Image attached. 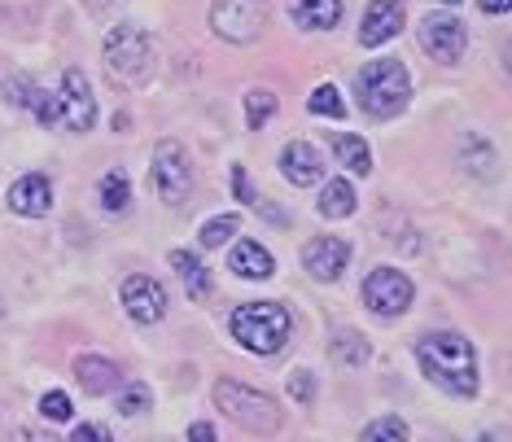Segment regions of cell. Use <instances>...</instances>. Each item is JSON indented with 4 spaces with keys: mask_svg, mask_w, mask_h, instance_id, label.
<instances>
[{
    "mask_svg": "<svg viewBox=\"0 0 512 442\" xmlns=\"http://www.w3.org/2000/svg\"><path fill=\"white\" fill-rule=\"evenodd\" d=\"M154 189L167 206H180L193 193V167L176 141H162L154 149Z\"/></svg>",
    "mask_w": 512,
    "mask_h": 442,
    "instance_id": "30bf717a",
    "label": "cell"
},
{
    "mask_svg": "<svg viewBox=\"0 0 512 442\" xmlns=\"http://www.w3.org/2000/svg\"><path fill=\"white\" fill-rule=\"evenodd\" d=\"M189 442H215V425H206V421L189 425Z\"/></svg>",
    "mask_w": 512,
    "mask_h": 442,
    "instance_id": "836d02e7",
    "label": "cell"
},
{
    "mask_svg": "<svg viewBox=\"0 0 512 442\" xmlns=\"http://www.w3.org/2000/svg\"><path fill=\"white\" fill-rule=\"evenodd\" d=\"M464 36H469V31H464V22L451 14V9H434V14H425L421 27H416V40H421V49L434 57V62H442V66L460 62Z\"/></svg>",
    "mask_w": 512,
    "mask_h": 442,
    "instance_id": "52a82bcc",
    "label": "cell"
},
{
    "mask_svg": "<svg viewBox=\"0 0 512 442\" xmlns=\"http://www.w3.org/2000/svg\"><path fill=\"white\" fill-rule=\"evenodd\" d=\"M14 442H62V438L44 434V429H14Z\"/></svg>",
    "mask_w": 512,
    "mask_h": 442,
    "instance_id": "d6a6232c",
    "label": "cell"
},
{
    "mask_svg": "<svg viewBox=\"0 0 512 442\" xmlns=\"http://www.w3.org/2000/svg\"><path fill=\"white\" fill-rule=\"evenodd\" d=\"M232 197H237V202H254V189H250V176L246 171H232Z\"/></svg>",
    "mask_w": 512,
    "mask_h": 442,
    "instance_id": "1f68e13d",
    "label": "cell"
},
{
    "mask_svg": "<svg viewBox=\"0 0 512 442\" xmlns=\"http://www.w3.org/2000/svg\"><path fill=\"white\" fill-rule=\"evenodd\" d=\"M276 106H281V101H276V92L254 88L250 97H246V123L254 127V132H259V127H267V119L276 114Z\"/></svg>",
    "mask_w": 512,
    "mask_h": 442,
    "instance_id": "4316f807",
    "label": "cell"
},
{
    "mask_svg": "<svg viewBox=\"0 0 512 442\" xmlns=\"http://www.w3.org/2000/svg\"><path fill=\"white\" fill-rule=\"evenodd\" d=\"M302 267H307L316 281H337V276L351 267V241H342V237H316V241H307V250H302Z\"/></svg>",
    "mask_w": 512,
    "mask_h": 442,
    "instance_id": "7c38bea8",
    "label": "cell"
},
{
    "mask_svg": "<svg viewBox=\"0 0 512 442\" xmlns=\"http://www.w3.org/2000/svg\"><path fill=\"white\" fill-rule=\"evenodd\" d=\"M119 302H123V311L136 324H158L162 316H167V289H162L154 276H145V272L127 276V281L119 285Z\"/></svg>",
    "mask_w": 512,
    "mask_h": 442,
    "instance_id": "8fae6325",
    "label": "cell"
},
{
    "mask_svg": "<svg viewBox=\"0 0 512 442\" xmlns=\"http://www.w3.org/2000/svg\"><path fill=\"white\" fill-rule=\"evenodd\" d=\"M127 202H132V176H127L123 167H114L106 180H101V206H106L110 215L127 211Z\"/></svg>",
    "mask_w": 512,
    "mask_h": 442,
    "instance_id": "603a6c76",
    "label": "cell"
},
{
    "mask_svg": "<svg viewBox=\"0 0 512 442\" xmlns=\"http://www.w3.org/2000/svg\"><path fill=\"white\" fill-rule=\"evenodd\" d=\"M267 27V0H215L211 5V31L228 44H250Z\"/></svg>",
    "mask_w": 512,
    "mask_h": 442,
    "instance_id": "8992f818",
    "label": "cell"
},
{
    "mask_svg": "<svg viewBox=\"0 0 512 442\" xmlns=\"http://www.w3.org/2000/svg\"><path fill=\"white\" fill-rule=\"evenodd\" d=\"M101 57H106V71L114 84H145L149 66H154V44H149L141 27L119 22L101 44Z\"/></svg>",
    "mask_w": 512,
    "mask_h": 442,
    "instance_id": "5b68a950",
    "label": "cell"
},
{
    "mask_svg": "<svg viewBox=\"0 0 512 442\" xmlns=\"http://www.w3.org/2000/svg\"><path fill=\"white\" fill-rule=\"evenodd\" d=\"M237 228H241V215L237 211L215 215V219H206V224H202L197 241H202V250H219V246H228V241L237 237Z\"/></svg>",
    "mask_w": 512,
    "mask_h": 442,
    "instance_id": "cb8c5ba5",
    "label": "cell"
},
{
    "mask_svg": "<svg viewBox=\"0 0 512 442\" xmlns=\"http://www.w3.org/2000/svg\"><path fill=\"white\" fill-rule=\"evenodd\" d=\"M40 412H44V421H71L75 407H71V399H66L62 390H49V394L40 399Z\"/></svg>",
    "mask_w": 512,
    "mask_h": 442,
    "instance_id": "f1b7e54d",
    "label": "cell"
},
{
    "mask_svg": "<svg viewBox=\"0 0 512 442\" xmlns=\"http://www.w3.org/2000/svg\"><path fill=\"white\" fill-rule=\"evenodd\" d=\"M477 5H482L486 14H508V9H512V0H477Z\"/></svg>",
    "mask_w": 512,
    "mask_h": 442,
    "instance_id": "e575fe53",
    "label": "cell"
},
{
    "mask_svg": "<svg viewBox=\"0 0 512 442\" xmlns=\"http://www.w3.org/2000/svg\"><path fill=\"white\" fill-rule=\"evenodd\" d=\"M416 364L442 394H456V399H477V351L473 342L456 329H434L416 342Z\"/></svg>",
    "mask_w": 512,
    "mask_h": 442,
    "instance_id": "6da1fadb",
    "label": "cell"
},
{
    "mask_svg": "<svg viewBox=\"0 0 512 442\" xmlns=\"http://www.w3.org/2000/svg\"><path fill=\"white\" fill-rule=\"evenodd\" d=\"M307 110H311V114H320V119H342L346 106H342V92H337V84H320L316 92H311Z\"/></svg>",
    "mask_w": 512,
    "mask_h": 442,
    "instance_id": "83f0119b",
    "label": "cell"
},
{
    "mask_svg": "<svg viewBox=\"0 0 512 442\" xmlns=\"http://www.w3.org/2000/svg\"><path fill=\"white\" fill-rule=\"evenodd\" d=\"M228 267L241 276V281H267L276 272V259L267 254V246L259 241H237V250L228 254Z\"/></svg>",
    "mask_w": 512,
    "mask_h": 442,
    "instance_id": "ac0fdd59",
    "label": "cell"
},
{
    "mask_svg": "<svg viewBox=\"0 0 512 442\" xmlns=\"http://www.w3.org/2000/svg\"><path fill=\"white\" fill-rule=\"evenodd\" d=\"M355 92H359V106L368 110V119H394L412 101V75H407L399 57H377V62H368L359 71Z\"/></svg>",
    "mask_w": 512,
    "mask_h": 442,
    "instance_id": "7a4b0ae2",
    "label": "cell"
},
{
    "mask_svg": "<svg viewBox=\"0 0 512 442\" xmlns=\"http://www.w3.org/2000/svg\"><path fill=\"white\" fill-rule=\"evenodd\" d=\"M412 281L399 272V267H372V272L364 276V302L368 311H377V316H403L407 307H412Z\"/></svg>",
    "mask_w": 512,
    "mask_h": 442,
    "instance_id": "ba28073f",
    "label": "cell"
},
{
    "mask_svg": "<svg viewBox=\"0 0 512 442\" xmlns=\"http://www.w3.org/2000/svg\"><path fill=\"white\" fill-rule=\"evenodd\" d=\"M289 18L298 31H333L342 22V0H289Z\"/></svg>",
    "mask_w": 512,
    "mask_h": 442,
    "instance_id": "2e32d148",
    "label": "cell"
},
{
    "mask_svg": "<svg viewBox=\"0 0 512 442\" xmlns=\"http://www.w3.org/2000/svg\"><path fill=\"white\" fill-rule=\"evenodd\" d=\"M289 394H294L298 403H311V399H316V377H311L307 368L289 372Z\"/></svg>",
    "mask_w": 512,
    "mask_h": 442,
    "instance_id": "f546056e",
    "label": "cell"
},
{
    "mask_svg": "<svg viewBox=\"0 0 512 442\" xmlns=\"http://www.w3.org/2000/svg\"><path fill=\"white\" fill-rule=\"evenodd\" d=\"M171 267H176V272L184 276V289H189L193 302H202L206 294H211V272H206V267L197 263L189 250H176V254H171Z\"/></svg>",
    "mask_w": 512,
    "mask_h": 442,
    "instance_id": "7402d4cb",
    "label": "cell"
},
{
    "mask_svg": "<svg viewBox=\"0 0 512 442\" xmlns=\"http://www.w3.org/2000/svg\"><path fill=\"white\" fill-rule=\"evenodd\" d=\"M281 176L294 184V189H311V184H320V176H324L320 149L311 141H289L285 154H281Z\"/></svg>",
    "mask_w": 512,
    "mask_h": 442,
    "instance_id": "5bb4252c",
    "label": "cell"
},
{
    "mask_svg": "<svg viewBox=\"0 0 512 442\" xmlns=\"http://www.w3.org/2000/svg\"><path fill=\"white\" fill-rule=\"evenodd\" d=\"M57 106V127H71V132H88L97 123V97H92V84L84 71H66L62 88L53 97Z\"/></svg>",
    "mask_w": 512,
    "mask_h": 442,
    "instance_id": "9c48e42d",
    "label": "cell"
},
{
    "mask_svg": "<svg viewBox=\"0 0 512 442\" xmlns=\"http://www.w3.org/2000/svg\"><path fill=\"white\" fill-rule=\"evenodd\" d=\"M228 329L250 355H276V351H285L294 320H289V311L281 302H246V307L232 311Z\"/></svg>",
    "mask_w": 512,
    "mask_h": 442,
    "instance_id": "3957f363",
    "label": "cell"
},
{
    "mask_svg": "<svg viewBox=\"0 0 512 442\" xmlns=\"http://www.w3.org/2000/svg\"><path fill=\"white\" fill-rule=\"evenodd\" d=\"M451 5H460V0H447V9H451Z\"/></svg>",
    "mask_w": 512,
    "mask_h": 442,
    "instance_id": "8d00e7d4",
    "label": "cell"
},
{
    "mask_svg": "<svg viewBox=\"0 0 512 442\" xmlns=\"http://www.w3.org/2000/svg\"><path fill=\"white\" fill-rule=\"evenodd\" d=\"M88 5H92V9H110V0H88Z\"/></svg>",
    "mask_w": 512,
    "mask_h": 442,
    "instance_id": "d590c367",
    "label": "cell"
},
{
    "mask_svg": "<svg viewBox=\"0 0 512 442\" xmlns=\"http://www.w3.org/2000/svg\"><path fill=\"white\" fill-rule=\"evenodd\" d=\"M316 211L324 219H351L355 215V189H351V180H329L320 189V202H316Z\"/></svg>",
    "mask_w": 512,
    "mask_h": 442,
    "instance_id": "d6986e66",
    "label": "cell"
},
{
    "mask_svg": "<svg viewBox=\"0 0 512 442\" xmlns=\"http://www.w3.org/2000/svg\"><path fill=\"white\" fill-rule=\"evenodd\" d=\"M215 407L228 421H237L241 429H250V434H259V438H272L276 429H281V407H276L272 394L241 386V381H232V377L215 381Z\"/></svg>",
    "mask_w": 512,
    "mask_h": 442,
    "instance_id": "277c9868",
    "label": "cell"
},
{
    "mask_svg": "<svg viewBox=\"0 0 512 442\" xmlns=\"http://www.w3.org/2000/svg\"><path fill=\"white\" fill-rule=\"evenodd\" d=\"M114 407H119V416H132V421H141V416H149V407H154V394H149V386H141V381H132V386L119 390Z\"/></svg>",
    "mask_w": 512,
    "mask_h": 442,
    "instance_id": "d4e9b609",
    "label": "cell"
},
{
    "mask_svg": "<svg viewBox=\"0 0 512 442\" xmlns=\"http://www.w3.org/2000/svg\"><path fill=\"white\" fill-rule=\"evenodd\" d=\"M71 442H114V434L106 425H79L71 434Z\"/></svg>",
    "mask_w": 512,
    "mask_h": 442,
    "instance_id": "4dcf8cb0",
    "label": "cell"
},
{
    "mask_svg": "<svg viewBox=\"0 0 512 442\" xmlns=\"http://www.w3.org/2000/svg\"><path fill=\"white\" fill-rule=\"evenodd\" d=\"M75 377H79V386H84L88 394H114L123 386L119 368H114L106 355H79L75 359Z\"/></svg>",
    "mask_w": 512,
    "mask_h": 442,
    "instance_id": "e0dca14e",
    "label": "cell"
},
{
    "mask_svg": "<svg viewBox=\"0 0 512 442\" xmlns=\"http://www.w3.org/2000/svg\"><path fill=\"white\" fill-rule=\"evenodd\" d=\"M407 434H412V429H407L403 416H377V421L359 434V442H407Z\"/></svg>",
    "mask_w": 512,
    "mask_h": 442,
    "instance_id": "484cf974",
    "label": "cell"
},
{
    "mask_svg": "<svg viewBox=\"0 0 512 442\" xmlns=\"http://www.w3.org/2000/svg\"><path fill=\"white\" fill-rule=\"evenodd\" d=\"M333 154H337V162H342L346 171H351V176H368V171H372L368 141H364V136H355V132L333 136Z\"/></svg>",
    "mask_w": 512,
    "mask_h": 442,
    "instance_id": "ffe728a7",
    "label": "cell"
},
{
    "mask_svg": "<svg viewBox=\"0 0 512 442\" xmlns=\"http://www.w3.org/2000/svg\"><path fill=\"white\" fill-rule=\"evenodd\" d=\"M9 211H14V215H31V219L49 215L53 211V184H49V176L31 171V176L14 180V189H9Z\"/></svg>",
    "mask_w": 512,
    "mask_h": 442,
    "instance_id": "9a60e30c",
    "label": "cell"
},
{
    "mask_svg": "<svg viewBox=\"0 0 512 442\" xmlns=\"http://www.w3.org/2000/svg\"><path fill=\"white\" fill-rule=\"evenodd\" d=\"M368 337L364 333H355V329H337L333 333V342H329V355L337 359V364H346V368H359V364H368Z\"/></svg>",
    "mask_w": 512,
    "mask_h": 442,
    "instance_id": "44dd1931",
    "label": "cell"
},
{
    "mask_svg": "<svg viewBox=\"0 0 512 442\" xmlns=\"http://www.w3.org/2000/svg\"><path fill=\"white\" fill-rule=\"evenodd\" d=\"M403 5L399 0H372L364 9V22H359V44L364 49H377V44H390L403 31Z\"/></svg>",
    "mask_w": 512,
    "mask_h": 442,
    "instance_id": "4fadbf2b",
    "label": "cell"
}]
</instances>
